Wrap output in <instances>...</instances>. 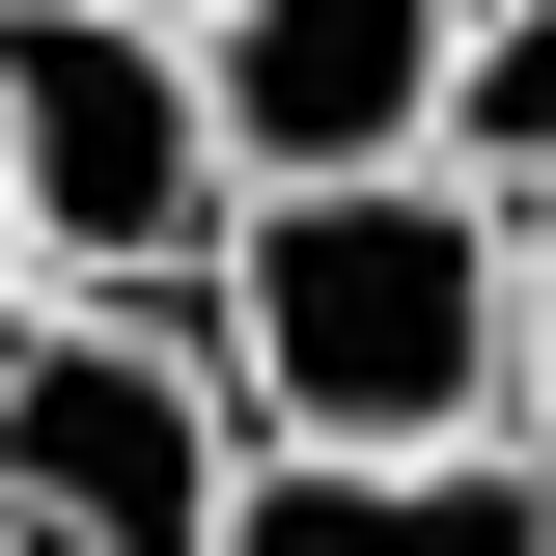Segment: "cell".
<instances>
[{
	"label": "cell",
	"mask_w": 556,
	"mask_h": 556,
	"mask_svg": "<svg viewBox=\"0 0 556 556\" xmlns=\"http://www.w3.org/2000/svg\"><path fill=\"white\" fill-rule=\"evenodd\" d=\"M501 306H529V195L417 167H278L223 223V390L278 445H473L501 417Z\"/></svg>",
	"instance_id": "obj_1"
},
{
	"label": "cell",
	"mask_w": 556,
	"mask_h": 556,
	"mask_svg": "<svg viewBox=\"0 0 556 556\" xmlns=\"http://www.w3.org/2000/svg\"><path fill=\"white\" fill-rule=\"evenodd\" d=\"M223 473L251 417L139 278H0V556H223Z\"/></svg>",
	"instance_id": "obj_2"
},
{
	"label": "cell",
	"mask_w": 556,
	"mask_h": 556,
	"mask_svg": "<svg viewBox=\"0 0 556 556\" xmlns=\"http://www.w3.org/2000/svg\"><path fill=\"white\" fill-rule=\"evenodd\" d=\"M0 223H28V278H195L223 251L195 0H0Z\"/></svg>",
	"instance_id": "obj_3"
},
{
	"label": "cell",
	"mask_w": 556,
	"mask_h": 556,
	"mask_svg": "<svg viewBox=\"0 0 556 556\" xmlns=\"http://www.w3.org/2000/svg\"><path fill=\"white\" fill-rule=\"evenodd\" d=\"M445 28H473V0H195L223 195H278V167H417V139H445Z\"/></svg>",
	"instance_id": "obj_4"
},
{
	"label": "cell",
	"mask_w": 556,
	"mask_h": 556,
	"mask_svg": "<svg viewBox=\"0 0 556 556\" xmlns=\"http://www.w3.org/2000/svg\"><path fill=\"white\" fill-rule=\"evenodd\" d=\"M223 556H556V445L473 417V445H278L223 473Z\"/></svg>",
	"instance_id": "obj_5"
},
{
	"label": "cell",
	"mask_w": 556,
	"mask_h": 556,
	"mask_svg": "<svg viewBox=\"0 0 556 556\" xmlns=\"http://www.w3.org/2000/svg\"><path fill=\"white\" fill-rule=\"evenodd\" d=\"M445 167L473 195H556V0H473L445 28Z\"/></svg>",
	"instance_id": "obj_6"
},
{
	"label": "cell",
	"mask_w": 556,
	"mask_h": 556,
	"mask_svg": "<svg viewBox=\"0 0 556 556\" xmlns=\"http://www.w3.org/2000/svg\"><path fill=\"white\" fill-rule=\"evenodd\" d=\"M501 417L556 445V195H529V306H501Z\"/></svg>",
	"instance_id": "obj_7"
},
{
	"label": "cell",
	"mask_w": 556,
	"mask_h": 556,
	"mask_svg": "<svg viewBox=\"0 0 556 556\" xmlns=\"http://www.w3.org/2000/svg\"><path fill=\"white\" fill-rule=\"evenodd\" d=\"M0 278H28V223H0Z\"/></svg>",
	"instance_id": "obj_8"
}]
</instances>
